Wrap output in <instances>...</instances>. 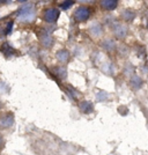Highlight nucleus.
Masks as SVG:
<instances>
[{"label": "nucleus", "instance_id": "nucleus-1", "mask_svg": "<svg viewBox=\"0 0 148 155\" xmlns=\"http://www.w3.org/2000/svg\"><path fill=\"white\" fill-rule=\"evenodd\" d=\"M19 19L23 20V21H31L34 19V11H32V6L27 5L23 6L19 11Z\"/></svg>", "mask_w": 148, "mask_h": 155}, {"label": "nucleus", "instance_id": "nucleus-2", "mask_svg": "<svg viewBox=\"0 0 148 155\" xmlns=\"http://www.w3.org/2000/svg\"><path fill=\"white\" fill-rule=\"evenodd\" d=\"M90 11L88 7H79L75 13H74V19L77 21H86V20L89 18Z\"/></svg>", "mask_w": 148, "mask_h": 155}, {"label": "nucleus", "instance_id": "nucleus-3", "mask_svg": "<svg viewBox=\"0 0 148 155\" xmlns=\"http://www.w3.org/2000/svg\"><path fill=\"white\" fill-rule=\"evenodd\" d=\"M14 124V116L13 114L8 112L0 117V127L2 129H8Z\"/></svg>", "mask_w": 148, "mask_h": 155}, {"label": "nucleus", "instance_id": "nucleus-4", "mask_svg": "<svg viewBox=\"0 0 148 155\" xmlns=\"http://www.w3.org/2000/svg\"><path fill=\"white\" fill-rule=\"evenodd\" d=\"M59 16V11L56 9V8H50L48 11H45L44 13V18L48 22H54L56 20L58 19Z\"/></svg>", "mask_w": 148, "mask_h": 155}, {"label": "nucleus", "instance_id": "nucleus-5", "mask_svg": "<svg viewBox=\"0 0 148 155\" xmlns=\"http://www.w3.org/2000/svg\"><path fill=\"white\" fill-rule=\"evenodd\" d=\"M1 51H2V53L5 54V56H11V54H13L14 52H15V50H14L12 46L9 45L8 43H4L2 44V46H1Z\"/></svg>", "mask_w": 148, "mask_h": 155}, {"label": "nucleus", "instance_id": "nucleus-6", "mask_svg": "<svg viewBox=\"0 0 148 155\" xmlns=\"http://www.w3.org/2000/svg\"><path fill=\"white\" fill-rule=\"evenodd\" d=\"M101 4H102V6H103L104 8H107V9H113V8H116L118 2H117L116 0H111V1L104 0V1L101 2Z\"/></svg>", "mask_w": 148, "mask_h": 155}, {"label": "nucleus", "instance_id": "nucleus-7", "mask_svg": "<svg viewBox=\"0 0 148 155\" xmlns=\"http://www.w3.org/2000/svg\"><path fill=\"white\" fill-rule=\"evenodd\" d=\"M80 108H81V110L84 111V114H89V112L93 111V104L90 102H82Z\"/></svg>", "mask_w": 148, "mask_h": 155}, {"label": "nucleus", "instance_id": "nucleus-8", "mask_svg": "<svg viewBox=\"0 0 148 155\" xmlns=\"http://www.w3.org/2000/svg\"><path fill=\"white\" fill-rule=\"evenodd\" d=\"M41 39H42V43H43L45 46L51 45L52 39H51V37L49 36V34H48V32H43V35L41 36Z\"/></svg>", "mask_w": 148, "mask_h": 155}, {"label": "nucleus", "instance_id": "nucleus-9", "mask_svg": "<svg viewBox=\"0 0 148 155\" xmlns=\"http://www.w3.org/2000/svg\"><path fill=\"white\" fill-rule=\"evenodd\" d=\"M115 32H116L117 36L123 37V36H125V34H126V29L123 26H120V25H116V26H115Z\"/></svg>", "mask_w": 148, "mask_h": 155}, {"label": "nucleus", "instance_id": "nucleus-10", "mask_svg": "<svg viewBox=\"0 0 148 155\" xmlns=\"http://www.w3.org/2000/svg\"><path fill=\"white\" fill-rule=\"evenodd\" d=\"M68 57H70V54H68L67 51H59L58 53H57V58H58L60 61H63V63H65V61L68 59Z\"/></svg>", "mask_w": 148, "mask_h": 155}, {"label": "nucleus", "instance_id": "nucleus-11", "mask_svg": "<svg viewBox=\"0 0 148 155\" xmlns=\"http://www.w3.org/2000/svg\"><path fill=\"white\" fill-rule=\"evenodd\" d=\"M131 84H132L134 88H138V87L141 84V81H140L139 78H133V79L131 80Z\"/></svg>", "mask_w": 148, "mask_h": 155}, {"label": "nucleus", "instance_id": "nucleus-12", "mask_svg": "<svg viewBox=\"0 0 148 155\" xmlns=\"http://www.w3.org/2000/svg\"><path fill=\"white\" fill-rule=\"evenodd\" d=\"M91 31L94 32L95 35H98V34L101 32V27L98 26V25H96V26H94L93 28H91Z\"/></svg>", "mask_w": 148, "mask_h": 155}, {"label": "nucleus", "instance_id": "nucleus-13", "mask_svg": "<svg viewBox=\"0 0 148 155\" xmlns=\"http://www.w3.org/2000/svg\"><path fill=\"white\" fill-rule=\"evenodd\" d=\"M73 5V1H66V2H63L61 4V8H64V9H67L70 6Z\"/></svg>", "mask_w": 148, "mask_h": 155}, {"label": "nucleus", "instance_id": "nucleus-14", "mask_svg": "<svg viewBox=\"0 0 148 155\" xmlns=\"http://www.w3.org/2000/svg\"><path fill=\"white\" fill-rule=\"evenodd\" d=\"M12 27H13V22L11 21V22H8V26H7V29H6V34H11V31H12Z\"/></svg>", "mask_w": 148, "mask_h": 155}, {"label": "nucleus", "instance_id": "nucleus-15", "mask_svg": "<svg viewBox=\"0 0 148 155\" xmlns=\"http://www.w3.org/2000/svg\"><path fill=\"white\" fill-rule=\"evenodd\" d=\"M4 146V139H2V137L0 136V148Z\"/></svg>", "mask_w": 148, "mask_h": 155}]
</instances>
